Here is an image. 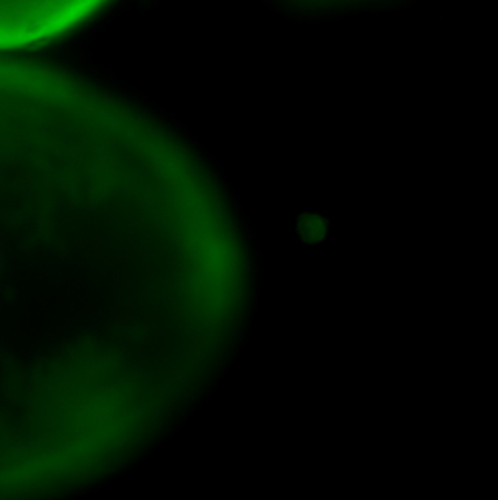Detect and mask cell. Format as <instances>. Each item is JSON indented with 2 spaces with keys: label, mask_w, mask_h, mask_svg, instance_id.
<instances>
[{
  "label": "cell",
  "mask_w": 498,
  "mask_h": 500,
  "mask_svg": "<svg viewBox=\"0 0 498 500\" xmlns=\"http://www.w3.org/2000/svg\"><path fill=\"white\" fill-rule=\"evenodd\" d=\"M112 0H0V49L46 44L90 22Z\"/></svg>",
  "instance_id": "6da1fadb"
},
{
  "label": "cell",
  "mask_w": 498,
  "mask_h": 500,
  "mask_svg": "<svg viewBox=\"0 0 498 500\" xmlns=\"http://www.w3.org/2000/svg\"><path fill=\"white\" fill-rule=\"evenodd\" d=\"M98 325H100V318H98V315H96V313H90V315H84L82 323H79V327H77V329H79L80 332H90V330L98 329Z\"/></svg>",
  "instance_id": "7a4b0ae2"
}]
</instances>
